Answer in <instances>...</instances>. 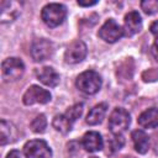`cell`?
<instances>
[{
  "instance_id": "3",
  "label": "cell",
  "mask_w": 158,
  "mask_h": 158,
  "mask_svg": "<svg viewBox=\"0 0 158 158\" xmlns=\"http://www.w3.org/2000/svg\"><path fill=\"white\" fill-rule=\"evenodd\" d=\"M131 117L127 110L123 107H115L109 117V128L114 135H118L128 128Z\"/></svg>"
},
{
  "instance_id": "25",
  "label": "cell",
  "mask_w": 158,
  "mask_h": 158,
  "mask_svg": "<svg viewBox=\"0 0 158 158\" xmlns=\"http://www.w3.org/2000/svg\"><path fill=\"white\" fill-rule=\"evenodd\" d=\"M95 4H98L96 0H93V1H83V0H78V5H80V6H93V5H95Z\"/></svg>"
},
{
  "instance_id": "20",
  "label": "cell",
  "mask_w": 158,
  "mask_h": 158,
  "mask_svg": "<svg viewBox=\"0 0 158 158\" xmlns=\"http://www.w3.org/2000/svg\"><path fill=\"white\" fill-rule=\"evenodd\" d=\"M83 109H84V105H83L81 102H78V104H74L73 106H70V107L65 111L64 115H65L72 122H74V121H77V120L81 116Z\"/></svg>"
},
{
  "instance_id": "24",
  "label": "cell",
  "mask_w": 158,
  "mask_h": 158,
  "mask_svg": "<svg viewBox=\"0 0 158 158\" xmlns=\"http://www.w3.org/2000/svg\"><path fill=\"white\" fill-rule=\"evenodd\" d=\"M6 158H21V153L19 151H16V149H12V151H10L7 153Z\"/></svg>"
},
{
  "instance_id": "1",
  "label": "cell",
  "mask_w": 158,
  "mask_h": 158,
  "mask_svg": "<svg viewBox=\"0 0 158 158\" xmlns=\"http://www.w3.org/2000/svg\"><path fill=\"white\" fill-rule=\"evenodd\" d=\"M75 85L81 93L93 95L100 90V88L102 85V79L98 72L85 70L78 75L77 80H75Z\"/></svg>"
},
{
  "instance_id": "2",
  "label": "cell",
  "mask_w": 158,
  "mask_h": 158,
  "mask_svg": "<svg viewBox=\"0 0 158 158\" xmlns=\"http://www.w3.org/2000/svg\"><path fill=\"white\" fill-rule=\"evenodd\" d=\"M42 21L48 27H57L63 23L67 17V7L58 2L47 4L41 12Z\"/></svg>"
},
{
  "instance_id": "14",
  "label": "cell",
  "mask_w": 158,
  "mask_h": 158,
  "mask_svg": "<svg viewBox=\"0 0 158 158\" xmlns=\"http://www.w3.org/2000/svg\"><path fill=\"white\" fill-rule=\"evenodd\" d=\"M138 125L143 128H157L158 127V109L151 107L143 111L138 116Z\"/></svg>"
},
{
  "instance_id": "27",
  "label": "cell",
  "mask_w": 158,
  "mask_h": 158,
  "mask_svg": "<svg viewBox=\"0 0 158 158\" xmlns=\"http://www.w3.org/2000/svg\"><path fill=\"white\" fill-rule=\"evenodd\" d=\"M91 158H98V157H91Z\"/></svg>"
},
{
  "instance_id": "17",
  "label": "cell",
  "mask_w": 158,
  "mask_h": 158,
  "mask_svg": "<svg viewBox=\"0 0 158 158\" xmlns=\"http://www.w3.org/2000/svg\"><path fill=\"white\" fill-rule=\"evenodd\" d=\"M15 137H16L15 126L6 120H1L0 121V143H1V146H5L6 143L12 142L15 139Z\"/></svg>"
},
{
  "instance_id": "9",
  "label": "cell",
  "mask_w": 158,
  "mask_h": 158,
  "mask_svg": "<svg viewBox=\"0 0 158 158\" xmlns=\"http://www.w3.org/2000/svg\"><path fill=\"white\" fill-rule=\"evenodd\" d=\"M86 53H88L86 44L83 41L77 40L68 46L64 53V60L68 64H77L80 63L86 57Z\"/></svg>"
},
{
  "instance_id": "12",
  "label": "cell",
  "mask_w": 158,
  "mask_h": 158,
  "mask_svg": "<svg viewBox=\"0 0 158 158\" xmlns=\"http://www.w3.org/2000/svg\"><path fill=\"white\" fill-rule=\"evenodd\" d=\"M38 80L47 86L54 88L59 84V74L52 67H43L36 73Z\"/></svg>"
},
{
  "instance_id": "18",
  "label": "cell",
  "mask_w": 158,
  "mask_h": 158,
  "mask_svg": "<svg viewBox=\"0 0 158 158\" xmlns=\"http://www.w3.org/2000/svg\"><path fill=\"white\" fill-rule=\"evenodd\" d=\"M52 125H53V127L56 128V131H58V132L65 135V133H68V132L72 130L73 122H72L64 114H62V115L54 116V118H53V121H52Z\"/></svg>"
},
{
  "instance_id": "4",
  "label": "cell",
  "mask_w": 158,
  "mask_h": 158,
  "mask_svg": "<svg viewBox=\"0 0 158 158\" xmlns=\"http://www.w3.org/2000/svg\"><path fill=\"white\" fill-rule=\"evenodd\" d=\"M23 154L26 158H51L52 149L43 139H31L23 146Z\"/></svg>"
},
{
  "instance_id": "6",
  "label": "cell",
  "mask_w": 158,
  "mask_h": 158,
  "mask_svg": "<svg viewBox=\"0 0 158 158\" xmlns=\"http://www.w3.org/2000/svg\"><path fill=\"white\" fill-rule=\"evenodd\" d=\"M98 36L107 43H114L123 36V30L114 19H109L100 27Z\"/></svg>"
},
{
  "instance_id": "10",
  "label": "cell",
  "mask_w": 158,
  "mask_h": 158,
  "mask_svg": "<svg viewBox=\"0 0 158 158\" xmlns=\"http://www.w3.org/2000/svg\"><path fill=\"white\" fill-rule=\"evenodd\" d=\"M123 35L127 37H131L136 33H138L142 30V19L141 15L137 11H130L125 15L123 20Z\"/></svg>"
},
{
  "instance_id": "19",
  "label": "cell",
  "mask_w": 158,
  "mask_h": 158,
  "mask_svg": "<svg viewBox=\"0 0 158 158\" xmlns=\"http://www.w3.org/2000/svg\"><path fill=\"white\" fill-rule=\"evenodd\" d=\"M46 127H47V118H46V116L43 114L36 116L33 118V121L31 122V130L35 133H42V132H44Z\"/></svg>"
},
{
  "instance_id": "7",
  "label": "cell",
  "mask_w": 158,
  "mask_h": 158,
  "mask_svg": "<svg viewBox=\"0 0 158 158\" xmlns=\"http://www.w3.org/2000/svg\"><path fill=\"white\" fill-rule=\"evenodd\" d=\"M51 93L47 89L41 88L40 85H31L23 94L22 101L25 105L33 104H47L51 101Z\"/></svg>"
},
{
  "instance_id": "5",
  "label": "cell",
  "mask_w": 158,
  "mask_h": 158,
  "mask_svg": "<svg viewBox=\"0 0 158 158\" xmlns=\"http://www.w3.org/2000/svg\"><path fill=\"white\" fill-rule=\"evenodd\" d=\"M2 78L5 80H17L25 72V64L20 58L10 57L6 58L1 64Z\"/></svg>"
},
{
  "instance_id": "26",
  "label": "cell",
  "mask_w": 158,
  "mask_h": 158,
  "mask_svg": "<svg viewBox=\"0 0 158 158\" xmlns=\"http://www.w3.org/2000/svg\"><path fill=\"white\" fill-rule=\"evenodd\" d=\"M151 32L158 38V21H154V22L151 25Z\"/></svg>"
},
{
  "instance_id": "22",
  "label": "cell",
  "mask_w": 158,
  "mask_h": 158,
  "mask_svg": "<svg viewBox=\"0 0 158 158\" xmlns=\"http://www.w3.org/2000/svg\"><path fill=\"white\" fill-rule=\"evenodd\" d=\"M141 7L147 15H153L158 11V0H144L141 2Z\"/></svg>"
},
{
  "instance_id": "13",
  "label": "cell",
  "mask_w": 158,
  "mask_h": 158,
  "mask_svg": "<svg viewBox=\"0 0 158 158\" xmlns=\"http://www.w3.org/2000/svg\"><path fill=\"white\" fill-rule=\"evenodd\" d=\"M131 138H132L133 147H135L136 152H138L139 154H144L148 152L149 137L143 130H135L131 135Z\"/></svg>"
},
{
  "instance_id": "21",
  "label": "cell",
  "mask_w": 158,
  "mask_h": 158,
  "mask_svg": "<svg viewBox=\"0 0 158 158\" xmlns=\"http://www.w3.org/2000/svg\"><path fill=\"white\" fill-rule=\"evenodd\" d=\"M123 144H125L123 136H122L121 133H118V135H114L112 138L109 141V152H110V153H114V152L121 149ZM109 152H107V153H109Z\"/></svg>"
},
{
  "instance_id": "11",
  "label": "cell",
  "mask_w": 158,
  "mask_h": 158,
  "mask_svg": "<svg viewBox=\"0 0 158 158\" xmlns=\"http://www.w3.org/2000/svg\"><path fill=\"white\" fill-rule=\"evenodd\" d=\"M81 146L85 151L88 152H98V151H101L102 147H104V141H102V137L99 132L96 131H89L86 132L83 138H81Z\"/></svg>"
},
{
  "instance_id": "23",
  "label": "cell",
  "mask_w": 158,
  "mask_h": 158,
  "mask_svg": "<svg viewBox=\"0 0 158 158\" xmlns=\"http://www.w3.org/2000/svg\"><path fill=\"white\" fill-rule=\"evenodd\" d=\"M152 54H153V57L156 58V60L158 62V38L154 41V43H153V46H152Z\"/></svg>"
},
{
  "instance_id": "16",
  "label": "cell",
  "mask_w": 158,
  "mask_h": 158,
  "mask_svg": "<svg viewBox=\"0 0 158 158\" xmlns=\"http://www.w3.org/2000/svg\"><path fill=\"white\" fill-rule=\"evenodd\" d=\"M20 14L19 4L14 1H2L1 2V22L14 21Z\"/></svg>"
},
{
  "instance_id": "8",
  "label": "cell",
  "mask_w": 158,
  "mask_h": 158,
  "mask_svg": "<svg viewBox=\"0 0 158 158\" xmlns=\"http://www.w3.org/2000/svg\"><path fill=\"white\" fill-rule=\"evenodd\" d=\"M53 44L51 41L46 38H38L32 42L31 46V56L35 62H43L52 57L53 54Z\"/></svg>"
},
{
  "instance_id": "15",
  "label": "cell",
  "mask_w": 158,
  "mask_h": 158,
  "mask_svg": "<svg viewBox=\"0 0 158 158\" xmlns=\"http://www.w3.org/2000/svg\"><path fill=\"white\" fill-rule=\"evenodd\" d=\"M106 110H107V104H105V102L95 105L89 111V114L86 115V120H85L86 123L90 125V126H95V125L101 123L105 115H106Z\"/></svg>"
}]
</instances>
